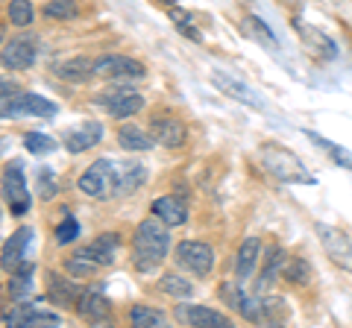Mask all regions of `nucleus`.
<instances>
[{
	"mask_svg": "<svg viewBox=\"0 0 352 328\" xmlns=\"http://www.w3.org/2000/svg\"><path fill=\"white\" fill-rule=\"evenodd\" d=\"M170 249V235H168V223H162L156 214L141 220L135 235H132V264L141 272H153Z\"/></svg>",
	"mask_w": 352,
	"mask_h": 328,
	"instance_id": "obj_1",
	"label": "nucleus"
},
{
	"mask_svg": "<svg viewBox=\"0 0 352 328\" xmlns=\"http://www.w3.org/2000/svg\"><path fill=\"white\" fill-rule=\"evenodd\" d=\"M258 156H261L264 170L285 185H317V179L308 173V167L300 161V156H294L291 150H285L279 144H261Z\"/></svg>",
	"mask_w": 352,
	"mask_h": 328,
	"instance_id": "obj_2",
	"label": "nucleus"
},
{
	"mask_svg": "<svg viewBox=\"0 0 352 328\" xmlns=\"http://www.w3.org/2000/svg\"><path fill=\"white\" fill-rule=\"evenodd\" d=\"M115 188H118V164L112 159H97L80 176V191L91 196V200L115 196Z\"/></svg>",
	"mask_w": 352,
	"mask_h": 328,
	"instance_id": "obj_3",
	"label": "nucleus"
},
{
	"mask_svg": "<svg viewBox=\"0 0 352 328\" xmlns=\"http://www.w3.org/2000/svg\"><path fill=\"white\" fill-rule=\"evenodd\" d=\"M50 115H56V103L30 91H18L0 100V117H50Z\"/></svg>",
	"mask_w": 352,
	"mask_h": 328,
	"instance_id": "obj_4",
	"label": "nucleus"
},
{
	"mask_svg": "<svg viewBox=\"0 0 352 328\" xmlns=\"http://www.w3.org/2000/svg\"><path fill=\"white\" fill-rule=\"evenodd\" d=\"M317 237L323 244V253L329 255L335 267L352 272V237L344 232V229H335V226H326V223H317L314 226Z\"/></svg>",
	"mask_w": 352,
	"mask_h": 328,
	"instance_id": "obj_5",
	"label": "nucleus"
},
{
	"mask_svg": "<svg viewBox=\"0 0 352 328\" xmlns=\"http://www.w3.org/2000/svg\"><path fill=\"white\" fill-rule=\"evenodd\" d=\"M3 200L9 205V211L15 217H24L32 205V196L27 191V182H24V167L21 161H12L3 173Z\"/></svg>",
	"mask_w": 352,
	"mask_h": 328,
	"instance_id": "obj_6",
	"label": "nucleus"
},
{
	"mask_svg": "<svg viewBox=\"0 0 352 328\" xmlns=\"http://www.w3.org/2000/svg\"><path fill=\"white\" fill-rule=\"evenodd\" d=\"M176 261H179V267L194 272V276H208L214 267V249L203 244V240H182L176 246Z\"/></svg>",
	"mask_w": 352,
	"mask_h": 328,
	"instance_id": "obj_7",
	"label": "nucleus"
},
{
	"mask_svg": "<svg viewBox=\"0 0 352 328\" xmlns=\"http://www.w3.org/2000/svg\"><path fill=\"white\" fill-rule=\"evenodd\" d=\"M100 103H106L109 115L115 120H126L144 108V97L132 89V85H118V89H109L106 94H100Z\"/></svg>",
	"mask_w": 352,
	"mask_h": 328,
	"instance_id": "obj_8",
	"label": "nucleus"
},
{
	"mask_svg": "<svg viewBox=\"0 0 352 328\" xmlns=\"http://www.w3.org/2000/svg\"><path fill=\"white\" fill-rule=\"evenodd\" d=\"M220 296H223V302L229 305V308L244 316V320H250V323H261L264 320L261 302L256 296H250V293L241 288V281H226L223 288H220Z\"/></svg>",
	"mask_w": 352,
	"mask_h": 328,
	"instance_id": "obj_9",
	"label": "nucleus"
},
{
	"mask_svg": "<svg viewBox=\"0 0 352 328\" xmlns=\"http://www.w3.org/2000/svg\"><path fill=\"white\" fill-rule=\"evenodd\" d=\"M150 135L156 138V144L182 147L185 138H188V129H185V124H182L179 117L162 112V115H153V117H150Z\"/></svg>",
	"mask_w": 352,
	"mask_h": 328,
	"instance_id": "obj_10",
	"label": "nucleus"
},
{
	"mask_svg": "<svg viewBox=\"0 0 352 328\" xmlns=\"http://www.w3.org/2000/svg\"><path fill=\"white\" fill-rule=\"evenodd\" d=\"M212 82H214V89H217V91H223L226 97H232V100L244 103V106H250V108H258V112H267V103H264L261 97L250 89V85L238 82L235 76L220 73V71H212Z\"/></svg>",
	"mask_w": 352,
	"mask_h": 328,
	"instance_id": "obj_11",
	"label": "nucleus"
},
{
	"mask_svg": "<svg viewBox=\"0 0 352 328\" xmlns=\"http://www.w3.org/2000/svg\"><path fill=\"white\" fill-rule=\"evenodd\" d=\"M38 56V45L32 38H12L0 50V65L9 71H27Z\"/></svg>",
	"mask_w": 352,
	"mask_h": 328,
	"instance_id": "obj_12",
	"label": "nucleus"
},
{
	"mask_svg": "<svg viewBox=\"0 0 352 328\" xmlns=\"http://www.w3.org/2000/svg\"><path fill=\"white\" fill-rule=\"evenodd\" d=\"M94 76H106V80H138L144 76V65L129 56H103L94 62Z\"/></svg>",
	"mask_w": 352,
	"mask_h": 328,
	"instance_id": "obj_13",
	"label": "nucleus"
},
{
	"mask_svg": "<svg viewBox=\"0 0 352 328\" xmlns=\"http://www.w3.org/2000/svg\"><path fill=\"white\" fill-rule=\"evenodd\" d=\"M3 320L15 328H36V325H44V328H53L59 325V314L53 311H38L36 305H27V302H18L12 311H9Z\"/></svg>",
	"mask_w": 352,
	"mask_h": 328,
	"instance_id": "obj_14",
	"label": "nucleus"
},
{
	"mask_svg": "<svg viewBox=\"0 0 352 328\" xmlns=\"http://www.w3.org/2000/svg\"><path fill=\"white\" fill-rule=\"evenodd\" d=\"M176 320L185 325H200V328H229L232 320L214 308H203V305H179L176 308Z\"/></svg>",
	"mask_w": 352,
	"mask_h": 328,
	"instance_id": "obj_15",
	"label": "nucleus"
},
{
	"mask_svg": "<svg viewBox=\"0 0 352 328\" xmlns=\"http://www.w3.org/2000/svg\"><path fill=\"white\" fill-rule=\"evenodd\" d=\"M30 244H32V229L27 226H21L18 232L6 240V246H3V255H0V267H3L6 272H15L24 261H30Z\"/></svg>",
	"mask_w": 352,
	"mask_h": 328,
	"instance_id": "obj_16",
	"label": "nucleus"
},
{
	"mask_svg": "<svg viewBox=\"0 0 352 328\" xmlns=\"http://www.w3.org/2000/svg\"><path fill=\"white\" fill-rule=\"evenodd\" d=\"M76 314L82 316L85 323H109V299L100 288H88L80 293V299H76Z\"/></svg>",
	"mask_w": 352,
	"mask_h": 328,
	"instance_id": "obj_17",
	"label": "nucleus"
},
{
	"mask_svg": "<svg viewBox=\"0 0 352 328\" xmlns=\"http://www.w3.org/2000/svg\"><path fill=\"white\" fill-rule=\"evenodd\" d=\"M294 27H296V32H300V38H302V45H305V50L311 53V56H317V59H338V45L329 36H323L320 30H314V27H308V24H302L300 18L294 21Z\"/></svg>",
	"mask_w": 352,
	"mask_h": 328,
	"instance_id": "obj_18",
	"label": "nucleus"
},
{
	"mask_svg": "<svg viewBox=\"0 0 352 328\" xmlns=\"http://www.w3.org/2000/svg\"><path fill=\"white\" fill-rule=\"evenodd\" d=\"M118 246H120V237L115 232H106L100 237H94L88 246H82V253L91 264L97 267H109V264H115V255H118Z\"/></svg>",
	"mask_w": 352,
	"mask_h": 328,
	"instance_id": "obj_19",
	"label": "nucleus"
},
{
	"mask_svg": "<svg viewBox=\"0 0 352 328\" xmlns=\"http://www.w3.org/2000/svg\"><path fill=\"white\" fill-rule=\"evenodd\" d=\"M103 141V126L94 124V120H88V124L71 129L68 135H65V150L68 152H88L91 147H97Z\"/></svg>",
	"mask_w": 352,
	"mask_h": 328,
	"instance_id": "obj_20",
	"label": "nucleus"
},
{
	"mask_svg": "<svg viewBox=\"0 0 352 328\" xmlns=\"http://www.w3.org/2000/svg\"><path fill=\"white\" fill-rule=\"evenodd\" d=\"M258 258H261V240L258 237H247L244 244H241V249H238V258H235V276H238V281L252 279Z\"/></svg>",
	"mask_w": 352,
	"mask_h": 328,
	"instance_id": "obj_21",
	"label": "nucleus"
},
{
	"mask_svg": "<svg viewBox=\"0 0 352 328\" xmlns=\"http://www.w3.org/2000/svg\"><path fill=\"white\" fill-rule=\"evenodd\" d=\"M150 209L162 223H168V226H182L185 220H188V209H185V202L176 200V196H159V200H153Z\"/></svg>",
	"mask_w": 352,
	"mask_h": 328,
	"instance_id": "obj_22",
	"label": "nucleus"
},
{
	"mask_svg": "<svg viewBox=\"0 0 352 328\" xmlns=\"http://www.w3.org/2000/svg\"><path fill=\"white\" fill-rule=\"evenodd\" d=\"M80 284L71 281V279H62L56 276V272H47V296L50 302H56L59 308H65V305H74L76 299H80Z\"/></svg>",
	"mask_w": 352,
	"mask_h": 328,
	"instance_id": "obj_23",
	"label": "nucleus"
},
{
	"mask_svg": "<svg viewBox=\"0 0 352 328\" xmlns=\"http://www.w3.org/2000/svg\"><path fill=\"white\" fill-rule=\"evenodd\" d=\"M147 182V170L141 167L138 161H126V164H118V196H126L132 191H138L141 185Z\"/></svg>",
	"mask_w": 352,
	"mask_h": 328,
	"instance_id": "obj_24",
	"label": "nucleus"
},
{
	"mask_svg": "<svg viewBox=\"0 0 352 328\" xmlns=\"http://www.w3.org/2000/svg\"><path fill=\"white\" fill-rule=\"evenodd\" d=\"M285 261H288V253H285L282 246H273L267 258H264V267H261V276H258V284H256V290L264 293L270 288L273 281H276L282 276V270H285Z\"/></svg>",
	"mask_w": 352,
	"mask_h": 328,
	"instance_id": "obj_25",
	"label": "nucleus"
},
{
	"mask_svg": "<svg viewBox=\"0 0 352 328\" xmlns=\"http://www.w3.org/2000/svg\"><path fill=\"white\" fill-rule=\"evenodd\" d=\"M118 144L124 150H129V152H147V150H153V144H156V138L147 135L144 129H138V126L129 124V126L118 129Z\"/></svg>",
	"mask_w": 352,
	"mask_h": 328,
	"instance_id": "obj_26",
	"label": "nucleus"
},
{
	"mask_svg": "<svg viewBox=\"0 0 352 328\" xmlns=\"http://www.w3.org/2000/svg\"><path fill=\"white\" fill-rule=\"evenodd\" d=\"M241 30H244L247 38H252V41H256V45H261V47H270V50L279 47V41H276V36H273V30L264 24L258 15H247L244 24H241Z\"/></svg>",
	"mask_w": 352,
	"mask_h": 328,
	"instance_id": "obj_27",
	"label": "nucleus"
},
{
	"mask_svg": "<svg viewBox=\"0 0 352 328\" xmlns=\"http://www.w3.org/2000/svg\"><path fill=\"white\" fill-rule=\"evenodd\" d=\"M305 138L311 141L314 147H320V150H326L329 156L335 159V164L338 167H346V170H352V152L346 150V147H340V144H335V141H329V138H323L320 132H311V129H305Z\"/></svg>",
	"mask_w": 352,
	"mask_h": 328,
	"instance_id": "obj_28",
	"label": "nucleus"
},
{
	"mask_svg": "<svg viewBox=\"0 0 352 328\" xmlns=\"http://www.w3.org/2000/svg\"><path fill=\"white\" fill-rule=\"evenodd\" d=\"M53 71H56V76H62V80H68V82H85L88 76H94V62L76 56V59H68V62L56 65Z\"/></svg>",
	"mask_w": 352,
	"mask_h": 328,
	"instance_id": "obj_29",
	"label": "nucleus"
},
{
	"mask_svg": "<svg viewBox=\"0 0 352 328\" xmlns=\"http://www.w3.org/2000/svg\"><path fill=\"white\" fill-rule=\"evenodd\" d=\"M282 276L288 279L291 284H296V288H305L308 281L314 279V270L311 264L302 258V255H288V261H285V270H282Z\"/></svg>",
	"mask_w": 352,
	"mask_h": 328,
	"instance_id": "obj_30",
	"label": "nucleus"
},
{
	"mask_svg": "<svg viewBox=\"0 0 352 328\" xmlns=\"http://www.w3.org/2000/svg\"><path fill=\"white\" fill-rule=\"evenodd\" d=\"M159 288L168 293V296H173V299H191L194 296V284L188 279H182L179 272H164L162 281H159Z\"/></svg>",
	"mask_w": 352,
	"mask_h": 328,
	"instance_id": "obj_31",
	"label": "nucleus"
},
{
	"mask_svg": "<svg viewBox=\"0 0 352 328\" xmlns=\"http://www.w3.org/2000/svg\"><path fill=\"white\" fill-rule=\"evenodd\" d=\"M132 316V325L135 328H164L168 325V316L156 308H144V305H135V308L129 311Z\"/></svg>",
	"mask_w": 352,
	"mask_h": 328,
	"instance_id": "obj_32",
	"label": "nucleus"
},
{
	"mask_svg": "<svg viewBox=\"0 0 352 328\" xmlns=\"http://www.w3.org/2000/svg\"><path fill=\"white\" fill-rule=\"evenodd\" d=\"M32 272H36V264L32 261H24L15 272H12V281H9V293L18 299V296H27L30 288H32Z\"/></svg>",
	"mask_w": 352,
	"mask_h": 328,
	"instance_id": "obj_33",
	"label": "nucleus"
},
{
	"mask_svg": "<svg viewBox=\"0 0 352 328\" xmlns=\"http://www.w3.org/2000/svg\"><path fill=\"white\" fill-rule=\"evenodd\" d=\"M76 15H80V6L74 0H50L44 6V18L47 21H74Z\"/></svg>",
	"mask_w": 352,
	"mask_h": 328,
	"instance_id": "obj_34",
	"label": "nucleus"
},
{
	"mask_svg": "<svg viewBox=\"0 0 352 328\" xmlns=\"http://www.w3.org/2000/svg\"><path fill=\"white\" fill-rule=\"evenodd\" d=\"M170 21H173V27L179 30L182 36H188L191 41H203V32L194 27V15H191V12H185V9L173 6V9H170Z\"/></svg>",
	"mask_w": 352,
	"mask_h": 328,
	"instance_id": "obj_35",
	"label": "nucleus"
},
{
	"mask_svg": "<svg viewBox=\"0 0 352 328\" xmlns=\"http://www.w3.org/2000/svg\"><path fill=\"white\" fill-rule=\"evenodd\" d=\"M6 15H9V21H12L15 27H30L32 18H36L30 0H12V3L6 6Z\"/></svg>",
	"mask_w": 352,
	"mask_h": 328,
	"instance_id": "obj_36",
	"label": "nucleus"
},
{
	"mask_svg": "<svg viewBox=\"0 0 352 328\" xmlns=\"http://www.w3.org/2000/svg\"><path fill=\"white\" fill-rule=\"evenodd\" d=\"M24 147H27L30 152H36V156H47V152L56 150V141L47 138L44 132H30V135L24 138Z\"/></svg>",
	"mask_w": 352,
	"mask_h": 328,
	"instance_id": "obj_37",
	"label": "nucleus"
},
{
	"mask_svg": "<svg viewBox=\"0 0 352 328\" xmlns=\"http://www.w3.org/2000/svg\"><path fill=\"white\" fill-rule=\"evenodd\" d=\"M76 237H80V223L68 214L65 217V223L56 229V244H71V240H76Z\"/></svg>",
	"mask_w": 352,
	"mask_h": 328,
	"instance_id": "obj_38",
	"label": "nucleus"
},
{
	"mask_svg": "<svg viewBox=\"0 0 352 328\" xmlns=\"http://www.w3.org/2000/svg\"><path fill=\"white\" fill-rule=\"evenodd\" d=\"M97 270V264H91L85 255H80L76 253L74 258H68V272H74L76 279H82V276H91V272Z\"/></svg>",
	"mask_w": 352,
	"mask_h": 328,
	"instance_id": "obj_39",
	"label": "nucleus"
},
{
	"mask_svg": "<svg viewBox=\"0 0 352 328\" xmlns=\"http://www.w3.org/2000/svg\"><path fill=\"white\" fill-rule=\"evenodd\" d=\"M53 194H56V176H53V170L41 167V185H38V196H41V200H50Z\"/></svg>",
	"mask_w": 352,
	"mask_h": 328,
	"instance_id": "obj_40",
	"label": "nucleus"
},
{
	"mask_svg": "<svg viewBox=\"0 0 352 328\" xmlns=\"http://www.w3.org/2000/svg\"><path fill=\"white\" fill-rule=\"evenodd\" d=\"M15 91H18V85L12 80H3V76H0V100H3V97H12Z\"/></svg>",
	"mask_w": 352,
	"mask_h": 328,
	"instance_id": "obj_41",
	"label": "nucleus"
},
{
	"mask_svg": "<svg viewBox=\"0 0 352 328\" xmlns=\"http://www.w3.org/2000/svg\"><path fill=\"white\" fill-rule=\"evenodd\" d=\"M159 3H164V6H176L179 0H159Z\"/></svg>",
	"mask_w": 352,
	"mask_h": 328,
	"instance_id": "obj_42",
	"label": "nucleus"
},
{
	"mask_svg": "<svg viewBox=\"0 0 352 328\" xmlns=\"http://www.w3.org/2000/svg\"><path fill=\"white\" fill-rule=\"evenodd\" d=\"M0 45H3V27H0Z\"/></svg>",
	"mask_w": 352,
	"mask_h": 328,
	"instance_id": "obj_43",
	"label": "nucleus"
}]
</instances>
